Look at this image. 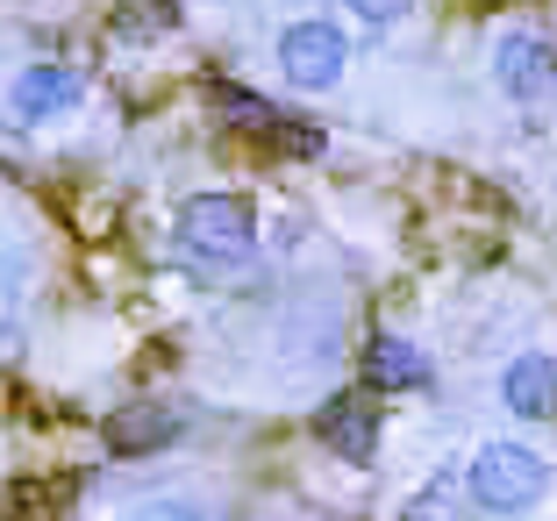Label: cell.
<instances>
[{
    "label": "cell",
    "mask_w": 557,
    "mask_h": 521,
    "mask_svg": "<svg viewBox=\"0 0 557 521\" xmlns=\"http://www.w3.org/2000/svg\"><path fill=\"white\" fill-rule=\"evenodd\" d=\"M314 429H322V443L336 457H350V464H364V457H372V443H379V414H372V400H358V393L329 400Z\"/></svg>",
    "instance_id": "52a82bcc"
},
{
    "label": "cell",
    "mask_w": 557,
    "mask_h": 521,
    "mask_svg": "<svg viewBox=\"0 0 557 521\" xmlns=\"http://www.w3.org/2000/svg\"><path fill=\"white\" fill-rule=\"evenodd\" d=\"M344 15H358L372 36H386V29H400V22L414 15V0H344Z\"/></svg>",
    "instance_id": "30bf717a"
},
{
    "label": "cell",
    "mask_w": 557,
    "mask_h": 521,
    "mask_svg": "<svg viewBox=\"0 0 557 521\" xmlns=\"http://www.w3.org/2000/svg\"><path fill=\"white\" fill-rule=\"evenodd\" d=\"M364 379H372L379 393H414V386H429V358L408 336H379L372 350H364Z\"/></svg>",
    "instance_id": "ba28073f"
},
{
    "label": "cell",
    "mask_w": 557,
    "mask_h": 521,
    "mask_svg": "<svg viewBox=\"0 0 557 521\" xmlns=\"http://www.w3.org/2000/svg\"><path fill=\"white\" fill-rule=\"evenodd\" d=\"M550 486H557V464L522 436L479 443L472 464H465V500L486 507V514H529V507L550 500Z\"/></svg>",
    "instance_id": "7a4b0ae2"
},
{
    "label": "cell",
    "mask_w": 557,
    "mask_h": 521,
    "mask_svg": "<svg viewBox=\"0 0 557 521\" xmlns=\"http://www.w3.org/2000/svg\"><path fill=\"white\" fill-rule=\"evenodd\" d=\"M172 236H180L186 264H200V272H214V278H236V272L258 264V214H250L244 194H194V200H180Z\"/></svg>",
    "instance_id": "6da1fadb"
},
{
    "label": "cell",
    "mask_w": 557,
    "mask_h": 521,
    "mask_svg": "<svg viewBox=\"0 0 557 521\" xmlns=\"http://www.w3.org/2000/svg\"><path fill=\"white\" fill-rule=\"evenodd\" d=\"M500 408H508L515 422H557V364L543 358V350L508 358V372H500Z\"/></svg>",
    "instance_id": "8992f818"
},
{
    "label": "cell",
    "mask_w": 557,
    "mask_h": 521,
    "mask_svg": "<svg viewBox=\"0 0 557 521\" xmlns=\"http://www.w3.org/2000/svg\"><path fill=\"white\" fill-rule=\"evenodd\" d=\"M144 514H208L200 500H144Z\"/></svg>",
    "instance_id": "4fadbf2b"
},
{
    "label": "cell",
    "mask_w": 557,
    "mask_h": 521,
    "mask_svg": "<svg viewBox=\"0 0 557 521\" xmlns=\"http://www.w3.org/2000/svg\"><path fill=\"white\" fill-rule=\"evenodd\" d=\"M350 72V36L322 15H300L278 29V79L294 94H336Z\"/></svg>",
    "instance_id": "3957f363"
},
{
    "label": "cell",
    "mask_w": 557,
    "mask_h": 521,
    "mask_svg": "<svg viewBox=\"0 0 557 521\" xmlns=\"http://www.w3.org/2000/svg\"><path fill=\"white\" fill-rule=\"evenodd\" d=\"M172 436H180V414H172V408H122V414H108V450H115V457L164 450Z\"/></svg>",
    "instance_id": "9c48e42d"
},
{
    "label": "cell",
    "mask_w": 557,
    "mask_h": 521,
    "mask_svg": "<svg viewBox=\"0 0 557 521\" xmlns=\"http://www.w3.org/2000/svg\"><path fill=\"white\" fill-rule=\"evenodd\" d=\"M443 507H458V486H450V472H443L429 493H414V500H408V514H443Z\"/></svg>",
    "instance_id": "7c38bea8"
},
{
    "label": "cell",
    "mask_w": 557,
    "mask_h": 521,
    "mask_svg": "<svg viewBox=\"0 0 557 521\" xmlns=\"http://www.w3.org/2000/svg\"><path fill=\"white\" fill-rule=\"evenodd\" d=\"M129 36H150V29H172V0H129Z\"/></svg>",
    "instance_id": "8fae6325"
},
{
    "label": "cell",
    "mask_w": 557,
    "mask_h": 521,
    "mask_svg": "<svg viewBox=\"0 0 557 521\" xmlns=\"http://www.w3.org/2000/svg\"><path fill=\"white\" fill-rule=\"evenodd\" d=\"M486 65H493V86L508 100H543L557 86V44L536 29H500Z\"/></svg>",
    "instance_id": "277c9868"
},
{
    "label": "cell",
    "mask_w": 557,
    "mask_h": 521,
    "mask_svg": "<svg viewBox=\"0 0 557 521\" xmlns=\"http://www.w3.org/2000/svg\"><path fill=\"white\" fill-rule=\"evenodd\" d=\"M86 100V86H79V72L72 65H22L15 72V94H8V108H15V122L22 129H50V122H65L72 108Z\"/></svg>",
    "instance_id": "5b68a950"
}]
</instances>
